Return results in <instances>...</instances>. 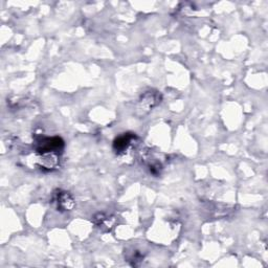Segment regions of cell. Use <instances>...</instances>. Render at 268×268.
Listing matches in <instances>:
<instances>
[{"instance_id": "cell-1", "label": "cell", "mask_w": 268, "mask_h": 268, "mask_svg": "<svg viewBox=\"0 0 268 268\" xmlns=\"http://www.w3.org/2000/svg\"><path fill=\"white\" fill-rule=\"evenodd\" d=\"M51 204L59 212L72 211L75 206V199L73 195L64 190H57L52 194Z\"/></svg>"}, {"instance_id": "cell-2", "label": "cell", "mask_w": 268, "mask_h": 268, "mask_svg": "<svg viewBox=\"0 0 268 268\" xmlns=\"http://www.w3.org/2000/svg\"><path fill=\"white\" fill-rule=\"evenodd\" d=\"M136 138L134 133H124L117 136L113 141V151L117 155H124L132 147L133 142H135Z\"/></svg>"}, {"instance_id": "cell-3", "label": "cell", "mask_w": 268, "mask_h": 268, "mask_svg": "<svg viewBox=\"0 0 268 268\" xmlns=\"http://www.w3.org/2000/svg\"><path fill=\"white\" fill-rule=\"evenodd\" d=\"M160 100H162V97L158 93L148 92L147 94H145L141 97V100L139 101L140 108H141V110L149 111L150 109H152L153 107L157 106L160 103Z\"/></svg>"}, {"instance_id": "cell-4", "label": "cell", "mask_w": 268, "mask_h": 268, "mask_svg": "<svg viewBox=\"0 0 268 268\" xmlns=\"http://www.w3.org/2000/svg\"><path fill=\"white\" fill-rule=\"evenodd\" d=\"M110 220H111V218H110L109 216H106L105 214H101V213L98 214V215H96L95 218H94L95 223H96L98 226H100V227H104V226H106V225H111Z\"/></svg>"}]
</instances>
